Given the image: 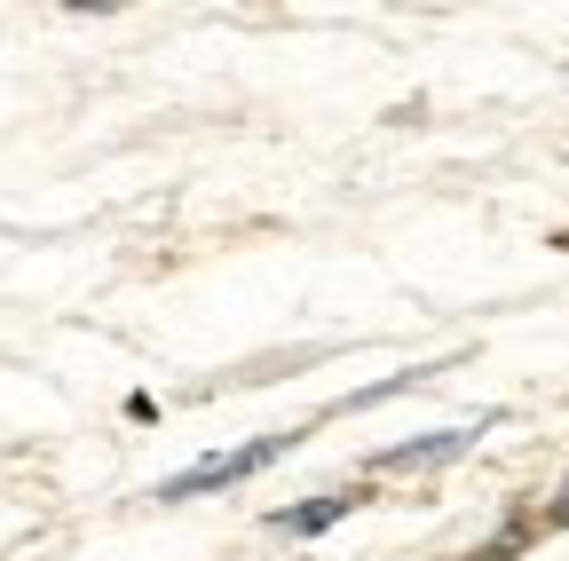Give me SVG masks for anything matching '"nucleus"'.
Wrapping results in <instances>:
<instances>
[{"label": "nucleus", "instance_id": "f257e3e1", "mask_svg": "<svg viewBox=\"0 0 569 561\" xmlns=\"http://www.w3.org/2000/svg\"><path fill=\"white\" fill-rule=\"evenodd\" d=\"M293 435H261V443H246V451H222V459H206V467H190V474H174L159 499H198V490H222V482H238V474H253V467H269Z\"/></svg>", "mask_w": 569, "mask_h": 561}, {"label": "nucleus", "instance_id": "f03ea898", "mask_svg": "<svg viewBox=\"0 0 569 561\" xmlns=\"http://www.w3.org/2000/svg\"><path fill=\"white\" fill-rule=\"evenodd\" d=\"M348 514V499H301V507H284L277 514V530H293V538H317V530H332Z\"/></svg>", "mask_w": 569, "mask_h": 561}, {"label": "nucleus", "instance_id": "7ed1b4c3", "mask_svg": "<svg viewBox=\"0 0 569 561\" xmlns=\"http://www.w3.org/2000/svg\"><path fill=\"white\" fill-rule=\"evenodd\" d=\"M467 435H427V443H403V451H388V467H427V459H451Z\"/></svg>", "mask_w": 569, "mask_h": 561}, {"label": "nucleus", "instance_id": "20e7f679", "mask_svg": "<svg viewBox=\"0 0 569 561\" xmlns=\"http://www.w3.org/2000/svg\"><path fill=\"white\" fill-rule=\"evenodd\" d=\"M553 522H569V490H561V499H553Z\"/></svg>", "mask_w": 569, "mask_h": 561}]
</instances>
